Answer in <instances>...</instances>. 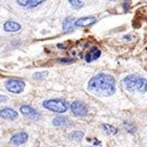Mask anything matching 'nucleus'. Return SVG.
<instances>
[{
	"label": "nucleus",
	"instance_id": "nucleus-1",
	"mask_svg": "<svg viewBox=\"0 0 147 147\" xmlns=\"http://www.w3.org/2000/svg\"><path fill=\"white\" fill-rule=\"evenodd\" d=\"M88 90L98 96H111L115 91V80L110 74H97L90 79Z\"/></svg>",
	"mask_w": 147,
	"mask_h": 147
},
{
	"label": "nucleus",
	"instance_id": "nucleus-2",
	"mask_svg": "<svg viewBox=\"0 0 147 147\" xmlns=\"http://www.w3.org/2000/svg\"><path fill=\"white\" fill-rule=\"evenodd\" d=\"M123 83L125 88L130 91L144 94L147 90V80L140 75H136V74L129 75L123 79Z\"/></svg>",
	"mask_w": 147,
	"mask_h": 147
},
{
	"label": "nucleus",
	"instance_id": "nucleus-3",
	"mask_svg": "<svg viewBox=\"0 0 147 147\" xmlns=\"http://www.w3.org/2000/svg\"><path fill=\"white\" fill-rule=\"evenodd\" d=\"M42 105L45 109L56 113H64L67 111V107H69L67 103L61 99H48V100H45Z\"/></svg>",
	"mask_w": 147,
	"mask_h": 147
},
{
	"label": "nucleus",
	"instance_id": "nucleus-4",
	"mask_svg": "<svg viewBox=\"0 0 147 147\" xmlns=\"http://www.w3.org/2000/svg\"><path fill=\"white\" fill-rule=\"evenodd\" d=\"M5 87L11 94H21L25 88V83L18 79H9L6 81Z\"/></svg>",
	"mask_w": 147,
	"mask_h": 147
},
{
	"label": "nucleus",
	"instance_id": "nucleus-5",
	"mask_svg": "<svg viewBox=\"0 0 147 147\" xmlns=\"http://www.w3.org/2000/svg\"><path fill=\"white\" fill-rule=\"evenodd\" d=\"M71 111L74 115L76 116H84L88 114V109L83 103L80 102H74L71 105Z\"/></svg>",
	"mask_w": 147,
	"mask_h": 147
},
{
	"label": "nucleus",
	"instance_id": "nucleus-6",
	"mask_svg": "<svg viewBox=\"0 0 147 147\" xmlns=\"http://www.w3.org/2000/svg\"><path fill=\"white\" fill-rule=\"evenodd\" d=\"M21 112L28 119H31V120H39L40 119V114L34 109H32L31 106H28V105L21 106Z\"/></svg>",
	"mask_w": 147,
	"mask_h": 147
},
{
	"label": "nucleus",
	"instance_id": "nucleus-7",
	"mask_svg": "<svg viewBox=\"0 0 147 147\" xmlns=\"http://www.w3.org/2000/svg\"><path fill=\"white\" fill-rule=\"evenodd\" d=\"M0 117L1 119H5V120H16L18 117V113L13 109H9V107H6V109H2L0 110Z\"/></svg>",
	"mask_w": 147,
	"mask_h": 147
},
{
	"label": "nucleus",
	"instance_id": "nucleus-8",
	"mask_svg": "<svg viewBox=\"0 0 147 147\" xmlns=\"http://www.w3.org/2000/svg\"><path fill=\"white\" fill-rule=\"evenodd\" d=\"M28 138H29V136H28L26 132H23V131H22V132H17V134H15V135L10 138V144L18 146V145L24 144V143L28 140Z\"/></svg>",
	"mask_w": 147,
	"mask_h": 147
},
{
	"label": "nucleus",
	"instance_id": "nucleus-9",
	"mask_svg": "<svg viewBox=\"0 0 147 147\" xmlns=\"http://www.w3.org/2000/svg\"><path fill=\"white\" fill-rule=\"evenodd\" d=\"M96 22V18L95 17H91V16H87V17H82V18H79L78 21L74 22V25L75 26H79V28H86V26H89L91 24H94Z\"/></svg>",
	"mask_w": 147,
	"mask_h": 147
},
{
	"label": "nucleus",
	"instance_id": "nucleus-10",
	"mask_svg": "<svg viewBox=\"0 0 147 147\" xmlns=\"http://www.w3.org/2000/svg\"><path fill=\"white\" fill-rule=\"evenodd\" d=\"M3 30L7 32H17L21 30V24L14 21H8L3 24Z\"/></svg>",
	"mask_w": 147,
	"mask_h": 147
},
{
	"label": "nucleus",
	"instance_id": "nucleus-11",
	"mask_svg": "<svg viewBox=\"0 0 147 147\" xmlns=\"http://www.w3.org/2000/svg\"><path fill=\"white\" fill-rule=\"evenodd\" d=\"M41 2H43V1H40V0H25V1L18 0L17 1V3L20 6H23V7H37Z\"/></svg>",
	"mask_w": 147,
	"mask_h": 147
},
{
	"label": "nucleus",
	"instance_id": "nucleus-12",
	"mask_svg": "<svg viewBox=\"0 0 147 147\" xmlns=\"http://www.w3.org/2000/svg\"><path fill=\"white\" fill-rule=\"evenodd\" d=\"M99 56H100V50L97 49V48H94L89 54L86 55V61H87V62H91V61L97 59Z\"/></svg>",
	"mask_w": 147,
	"mask_h": 147
},
{
	"label": "nucleus",
	"instance_id": "nucleus-13",
	"mask_svg": "<svg viewBox=\"0 0 147 147\" xmlns=\"http://www.w3.org/2000/svg\"><path fill=\"white\" fill-rule=\"evenodd\" d=\"M73 17H66L63 22V30L64 32H70L73 30Z\"/></svg>",
	"mask_w": 147,
	"mask_h": 147
},
{
	"label": "nucleus",
	"instance_id": "nucleus-14",
	"mask_svg": "<svg viewBox=\"0 0 147 147\" xmlns=\"http://www.w3.org/2000/svg\"><path fill=\"white\" fill-rule=\"evenodd\" d=\"M69 119L65 117V116H57L53 120V124L54 125H66L69 124Z\"/></svg>",
	"mask_w": 147,
	"mask_h": 147
},
{
	"label": "nucleus",
	"instance_id": "nucleus-15",
	"mask_svg": "<svg viewBox=\"0 0 147 147\" xmlns=\"http://www.w3.org/2000/svg\"><path fill=\"white\" fill-rule=\"evenodd\" d=\"M83 136H84V134L82 131H74V132H72L70 135V138L73 139V140H78L79 142V140H81L83 138Z\"/></svg>",
	"mask_w": 147,
	"mask_h": 147
},
{
	"label": "nucleus",
	"instance_id": "nucleus-16",
	"mask_svg": "<svg viewBox=\"0 0 147 147\" xmlns=\"http://www.w3.org/2000/svg\"><path fill=\"white\" fill-rule=\"evenodd\" d=\"M103 128L105 129L106 134H109V135H115V134L117 132L116 128H114L113 125H109V124H104V125H103Z\"/></svg>",
	"mask_w": 147,
	"mask_h": 147
},
{
	"label": "nucleus",
	"instance_id": "nucleus-17",
	"mask_svg": "<svg viewBox=\"0 0 147 147\" xmlns=\"http://www.w3.org/2000/svg\"><path fill=\"white\" fill-rule=\"evenodd\" d=\"M70 3L73 6L75 9H79L83 6V2L82 1H79V0H70Z\"/></svg>",
	"mask_w": 147,
	"mask_h": 147
},
{
	"label": "nucleus",
	"instance_id": "nucleus-18",
	"mask_svg": "<svg viewBox=\"0 0 147 147\" xmlns=\"http://www.w3.org/2000/svg\"><path fill=\"white\" fill-rule=\"evenodd\" d=\"M47 72H40V73H36L34 74V79H41V78H45L47 75Z\"/></svg>",
	"mask_w": 147,
	"mask_h": 147
},
{
	"label": "nucleus",
	"instance_id": "nucleus-19",
	"mask_svg": "<svg viewBox=\"0 0 147 147\" xmlns=\"http://www.w3.org/2000/svg\"><path fill=\"white\" fill-rule=\"evenodd\" d=\"M6 100H7V97H6V96H3V95H0V103L6 102Z\"/></svg>",
	"mask_w": 147,
	"mask_h": 147
},
{
	"label": "nucleus",
	"instance_id": "nucleus-20",
	"mask_svg": "<svg viewBox=\"0 0 147 147\" xmlns=\"http://www.w3.org/2000/svg\"><path fill=\"white\" fill-rule=\"evenodd\" d=\"M61 62H65V63H69V62H72V59H61Z\"/></svg>",
	"mask_w": 147,
	"mask_h": 147
}]
</instances>
